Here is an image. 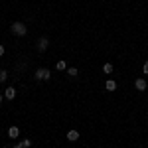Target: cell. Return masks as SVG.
Masks as SVG:
<instances>
[{
	"label": "cell",
	"mask_w": 148,
	"mask_h": 148,
	"mask_svg": "<svg viewBox=\"0 0 148 148\" xmlns=\"http://www.w3.org/2000/svg\"><path fill=\"white\" fill-rule=\"evenodd\" d=\"M10 30H12V34H14V36H26V32H28V28H26L22 22H14L10 26Z\"/></svg>",
	"instance_id": "cell-1"
},
{
	"label": "cell",
	"mask_w": 148,
	"mask_h": 148,
	"mask_svg": "<svg viewBox=\"0 0 148 148\" xmlns=\"http://www.w3.org/2000/svg\"><path fill=\"white\" fill-rule=\"evenodd\" d=\"M49 75H51V73H49V69H46V67H42V69L36 71V79H38V81H47V79H49Z\"/></svg>",
	"instance_id": "cell-2"
},
{
	"label": "cell",
	"mask_w": 148,
	"mask_h": 148,
	"mask_svg": "<svg viewBox=\"0 0 148 148\" xmlns=\"http://www.w3.org/2000/svg\"><path fill=\"white\" fill-rule=\"evenodd\" d=\"M47 46H49V40H47L46 36L38 40V51H46V49H47Z\"/></svg>",
	"instance_id": "cell-3"
},
{
	"label": "cell",
	"mask_w": 148,
	"mask_h": 148,
	"mask_svg": "<svg viewBox=\"0 0 148 148\" xmlns=\"http://www.w3.org/2000/svg\"><path fill=\"white\" fill-rule=\"evenodd\" d=\"M134 87H136V91H146V87H148V85H146V81L140 77V79L134 81Z\"/></svg>",
	"instance_id": "cell-4"
},
{
	"label": "cell",
	"mask_w": 148,
	"mask_h": 148,
	"mask_svg": "<svg viewBox=\"0 0 148 148\" xmlns=\"http://www.w3.org/2000/svg\"><path fill=\"white\" fill-rule=\"evenodd\" d=\"M18 134H20L18 126H10V128H8V136L10 138H18Z\"/></svg>",
	"instance_id": "cell-5"
},
{
	"label": "cell",
	"mask_w": 148,
	"mask_h": 148,
	"mask_svg": "<svg viewBox=\"0 0 148 148\" xmlns=\"http://www.w3.org/2000/svg\"><path fill=\"white\" fill-rule=\"evenodd\" d=\"M105 89H107V91H114V89H116V81L109 79L107 83H105Z\"/></svg>",
	"instance_id": "cell-6"
},
{
	"label": "cell",
	"mask_w": 148,
	"mask_h": 148,
	"mask_svg": "<svg viewBox=\"0 0 148 148\" xmlns=\"http://www.w3.org/2000/svg\"><path fill=\"white\" fill-rule=\"evenodd\" d=\"M67 138H69V142H75V140L79 138V132H77V130H69V132H67Z\"/></svg>",
	"instance_id": "cell-7"
},
{
	"label": "cell",
	"mask_w": 148,
	"mask_h": 148,
	"mask_svg": "<svg viewBox=\"0 0 148 148\" xmlns=\"http://www.w3.org/2000/svg\"><path fill=\"white\" fill-rule=\"evenodd\" d=\"M14 97H16V89H14V87H8V89H6V99L10 101Z\"/></svg>",
	"instance_id": "cell-8"
},
{
	"label": "cell",
	"mask_w": 148,
	"mask_h": 148,
	"mask_svg": "<svg viewBox=\"0 0 148 148\" xmlns=\"http://www.w3.org/2000/svg\"><path fill=\"white\" fill-rule=\"evenodd\" d=\"M65 67H67V63H65L63 59H61V61H57V63H56V69H57V71H63Z\"/></svg>",
	"instance_id": "cell-9"
},
{
	"label": "cell",
	"mask_w": 148,
	"mask_h": 148,
	"mask_svg": "<svg viewBox=\"0 0 148 148\" xmlns=\"http://www.w3.org/2000/svg\"><path fill=\"white\" fill-rule=\"evenodd\" d=\"M103 73H107V75L113 73V65H111V63H105V65H103Z\"/></svg>",
	"instance_id": "cell-10"
},
{
	"label": "cell",
	"mask_w": 148,
	"mask_h": 148,
	"mask_svg": "<svg viewBox=\"0 0 148 148\" xmlns=\"http://www.w3.org/2000/svg\"><path fill=\"white\" fill-rule=\"evenodd\" d=\"M6 79H8V73H6L4 69H0V83H4Z\"/></svg>",
	"instance_id": "cell-11"
},
{
	"label": "cell",
	"mask_w": 148,
	"mask_h": 148,
	"mask_svg": "<svg viewBox=\"0 0 148 148\" xmlns=\"http://www.w3.org/2000/svg\"><path fill=\"white\" fill-rule=\"evenodd\" d=\"M67 75H69V77H77V69H75V67H69L67 69Z\"/></svg>",
	"instance_id": "cell-12"
},
{
	"label": "cell",
	"mask_w": 148,
	"mask_h": 148,
	"mask_svg": "<svg viewBox=\"0 0 148 148\" xmlns=\"http://www.w3.org/2000/svg\"><path fill=\"white\" fill-rule=\"evenodd\" d=\"M30 144H32L30 140H22V144H18V146H20V148H28V146H30Z\"/></svg>",
	"instance_id": "cell-13"
},
{
	"label": "cell",
	"mask_w": 148,
	"mask_h": 148,
	"mask_svg": "<svg viewBox=\"0 0 148 148\" xmlns=\"http://www.w3.org/2000/svg\"><path fill=\"white\" fill-rule=\"evenodd\" d=\"M142 71H144V73H146V75H148V61H146V63H144V65H142Z\"/></svg>",
	"instance_id": "cell-14"
},
{
	"label": "cell",
	"mask_w": 148,
	"mask_h": 148,
	"mask_svg": "<svg viewBox=\"0 0 148 148\" xmlns=\"http://www.w3.org/2000/svg\"><path fill=\"white\" fill-rule=\"evenodd\" d=\"M0 56H4V46L0 44Z\"/></svg>",
	"instance_id": "cell-15"
},
{
	"label": "cell",
	"mask_w": 148,
	"mask_h": 148,
	"mask_svg": "<svg viewBox=\"0 0 148 148\" xmlns=\"http://www.w3.org/2000/svg\"><path fill=\"white\" fill-rule=\"evenodd\" d=\"M2 99H4V97H2V93H0V103H2Z\"/></svg>",
	"instance_id": "cell-16"
}]
</instances>
